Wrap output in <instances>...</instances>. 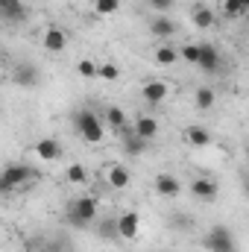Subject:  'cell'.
<instances>
[{
  "label": "cell",
  "mask_w": 249,
  "mask_h": 252,
  "mask_svg": "<svg viewBox=\"0 0 249 252\" xmlns=\"http://www.w3.org/2000/svg\"><path fill=\"white\" fill-rule=\"evenodd\" d=\"M167 94H170V88H167V82H161V79H150V82L141 85V97H144V103H150V106L164 103Z\"/></svg>",
  "instance_id": "5b68a950"
},
{
  "label": "cell",
  "mask_w": 249,
  "mask_h": 252,
  "mask_svg": "<svg viewBox=\"0 0 249 252\" xmlns=\"http://www.w3.org/2000/svg\"><path fill=\"white\" fill-rule=\"evenodd\" d=\"M214 100H217V94H214L211 85H202V88H196V94H193V103H196L199 112H208V109L214 106Z\"/></svg>",
  "instance_id": "ffe728a7"
},
{
  "label": "cell",
  "mask_w": 249,
  "mask_h": 252,
  "mask_svg": "<svg viewBox=\"0 0 249 252\" xmlns=\"http://www.w3.org/2000/svg\"><path fill=\"white\" fill-rule=\"evenodd\" d=\"M179 56H182V53H179V50H173L170 44H161V47L156 50V62H158V64H173Z\"/></svg>",
  "instance_id": "cb8c5ba5"
},
{
  "label": "cell",
  "mask_w": 249,
  "mask_h": 252,
  "mask_svg": "<svg viewBox=\"0 0 249 252\" xmlns=\"http://www.w3.org/2000/svg\"><path fill=\"white\" fill-rule=\"evenodd\" d=\"M196 67L205 70V73H217V67H220V53H217V47L199 44V64H196Z\"/></svg>",
  "instance_id": "30bf717a"
},
{
  "label": "cell",
  "mask_w": 249,
  "mask_h": 252,
  "mask_svg": "<svg viewBox=\"0 0 249 252\" xmlns=\"http://www.w3.org/2000/svg\"><path fill=\"white\" fill-rule=\"evenodd\" d=\"M73 126L82 135V141H88V144H103V138H106V129L100 124V118L94 115V109L73 112Z\"/></svg>",
  "instance_id": "6da1fadb"
},
{
  "label": "cell",
  "mask_w": 249,
  "mask_h": 252,
  "mask_svg": "<svg viewBox=\"0 0 249 252\" xmlns=\"http://www.w3.org/2000/svg\"><path fill=\"white\" fill-rule=\"evenodd\" d=\"M97 232H100V238H121V232H118V217H109V220H100V226H97Z\"/></svg>",
  "instance_id": "d4e9b609"
},
{
  "label": "cell",
  "mask_w": 249,
  "mask_h": 252,
  "mask_svg": "<svg viewBox=\"0 0 249 252\" xmlns=\"http://www.w3.org/2000/svg\"><path fill=\"white\" fill-rule=\"evenodd\" d=\"M190 193H193L199 202H214L217 193H220V185H217L214 179H208V176H199V179L190 182Z\"/></svg>",
  "instance_id": "8992f818"
},
{
  "label": "cell",
  "mask_w": 249,
  "mask_h": 252,
  "mask_svg": "<svg viewBox=\"0 0 249 252\" xmlns=\"http://www.w3.org/2000/svg\"><path fill=\"white\" fill-rule=\"evenodd\" d=\"M67 220L73 226H88L91 220H97V196H76L67 208Z\"/></svg>",
  "instance_id": "7a4b0ae2"
},
{
  "label": "cell",
  "mask_w": 249,
  "mask_h": 252,
  "mask_svg": "<svg viewBox=\"0 0 249 252\" xmlns=\"http://www.w3.org/2000/svg\"><path fill=\"white\" fill-rule=\"evenodd\" d=\"M185 141L190 144V147H208L214 138H211V132H208L205 126L193 124V126H187V129H185Z\"/></svg>",
  "instance_id": "5bb4252c"
},
{
  "label": "cell",
  "mask_w": 249,
  "mask_h": 252,
  "mask_svg": "<svg viewBox=\"0 0 249 252\" xmlns=\"http://www.w3.org/2000/svg\"><path fill=\"white\" fill-rule=\"evenodd\" d=\"M135 135H138V138H144V141H153V138L158 135V121H156V118H150V115L138 118V121H135Z\"/></svg>",
  "instance_id": "2e32d148"
},
{
  "label": "cell",
  "mask_w": 249,
  "mask_h": 252,
  "mask_svg": "<svg viewBox=\"0 0 249 252\" xmlns=\"http://www.w3.org/2000/svg\"><path fill=\"white\" fill-rule=\"evenodd\" d=\"M182 59L190 64H199V44H185L182 47Z\"/></svg>",
  "instance_id": "f546056e"
},
{
  "label": "cell",
  "mask_w": 249,
  "mask_h": 252,
  "mask_svg": "<svg viewBox=\"0 0 249 252\" xmlns=\"http://www.w3.org/2000/svg\"><path fill=\"white\" fill-rule=\"evenodd\" d=\"M190 18H193V27H196V30H211V27L217 24V18H214V12H211L208 6H196Z\"/></svg>",
  "instance_id": "d6986e66"
},
{
  "label": "cell",
  "mask_w": 249,
  "mask_h": 252,
  "mask_svg": "<svg viewBox=\"0 0 249 252\" xmlns=\"http://www.w3.org/2000/svg\"><path fill=\"white\" fill-rule=\"evenodd\" d=\"M76 73H79L82 79H100V64H94L91 59H79Z\"/></svg>",
  "instance_id": "603a6c76"
},
{
  "label": "cell",
  "mask_w": 249,
  "mask_h": 252,
  "mask_svg": "<svg viewBox=\"0 0 249 252\" xmlns=\"http://www.w3.org/2000/svg\"><path fill=\"white\" fill-rule=\"evenodd\" d=\"M118 76H121V67H118V64H100V79L115 82Z\"/></svg>",
  "instance_id": "83f0119b"
},
{
  "label": "cell",
  "mask_w": 249,
  "mask_h": 252,
  "mask_svg": "<svg viewBox=\"0 0 249 252\" xmlns=\"http://www.w3.org/2000/svg\"><path fill=\"white\" fill-rule=\"evenodd\" d=\"M15 82L24 85V88H32V85L38 82V70H35V64H18V67H15Z\"/></svg>",
  "instance_id": "ac0fdd59"
},
{
  "label": "cell",
  "mask_w": 249,
  "mask_h": 252,
  "mask_svg": "<svg viewBox=\"0 0 249 252\" xmlns=\"http://www.w3.org/2000/svg\"><path fill=\"white\" fill-rule=\"evenodd\" d=\"M118 9H121V0H94V12L100 18H112L118 15Z\"/></svg>",
  "instance_id": "7402d4cb"
},
{
  "label": "cell",
  "mask_w": 249,
  "mask_h": 252,
  "mask_svg": "<svg viewBox=\"0 0 249 252\" xmlns=\"http://www.w3.org/2000/svg\"><path fill=\"white\" fill-rule=\"evenodd\" d=\"M124 147L129 156H141V153H147V141L144 138H138L135 135V129H129V132H124Z\"/></svg>",
  "instance_id": "44dd1931"
},
{
  "label": "cell",
  "mask_w": 249,
  "mask_h": 252,
  "mask_svg": "<svg viewBox=\"0 0 249 252\" xmlns=\"http://www.w3.org/2000/svg\"><path fill=\"white\" fill-rule=\"evenodd\" d=\"M64 173H67V182H70V185H82V182L88 179V170H85L82 164H70Z\"/></svg>",
  "instance_id": "4316f807"
},
{
  "label": "cell",
  "mask_w": 249,
  "mask_h": 252,
  "mask_svg": "<svg viewBox=\"0 0 249 252\" xmlns=\"http://www.w3.org/2000/svg\"><path fill=\"white\" fill-rule=\"evenodd\" d=\"M173 6H176V0H150V9H153L156 15H167Z\"/></svg>",
  "instance_id": "f1b7e54d"
},
{
  "label": "cell",
  "mask_w": 249,
  "mask_h": 252,
  "mask_svg": "<svg viewBox=\"0 0 249 252\" xmlns=\"http://www.w3.org/2000/svg\"><path fill=\"white\" fill-rule=\"evenodd\" d=\"M247 21H249V12H247Z\"/></svg>",
  "instance_id": "d6a6232c"
},
{
  "label": "cell",
  "mask_w": 249,
  "mask_h": 252,
  "mask_svg": "<svg viewBox=\"0 0 249 252\" xmlns=\"http://www.w3.org/2000/svg\"><path fill=\"white\" fill-rule=\"evenodd\" d=\"M41 44H44L47 53H62L64 47H67V32H64L62 27H47Z\"/></svg>",
  "instance_id": "ba28073f"
},
{
  "label": "cell",
  "mask_w": 249,
  "mask_h": 252,
  "mask_svg": "<svg viewBox=\"0 0 249 252\" xmlns=\"http://www.w3.org/2000/svg\"><path fill=\"white\" fill-rule=\"evenodd\" d=\"M156 190H158L161 196L173 199V196H179L182 185H179V179H176L173 173H158V176H156Z\"/></svg>",
  "instance_id": "8fae6325"
},
{
  "label": "cell",
  "mask_w": 249,
  "mask_h": 252,
  "mask_svg": "<svg viewBox=\"0 0 249 252\" xmlns=\"http://www.w3.org/2000/svg\"><path fill=\"white\" fill-rule=\"evenodd\" d=\"M244 190H247V196H249V173H247V179H244Z\"/></svg>",
  "instance_id": "4dcf8cb0"
},
{
  "label": "cell",
  "mask_w": 249,
  "mask_h": 252,
  "mask_svg": "<svg viewBox=\"0 0 249 252\" xmlns=\"http://www.w3.org/2000/svg\"><path fill=\"white\" fill-rule=\"evenodd\" d=\"M106 124L112 126L115 132H129V118H126L124 109H118V106H109L106 109Z\"/></svg>",
  "instance_id": "e0dca14e"
},
{
  "label": "cell",
  "mask_w": 249,
  "mask_h": 252,
  "mask_svg": "<svg viewBox=\"0 0 249 252\" xmlns=\"http://www.w3.org/2000/svg\"><path fill=\"white\" fill-rule=\"evenodd\" d=\"M32 176H35L32 167H27V164H9V167L3 170L0 188H3V193H9V190H15V188H24Z\"/></svg>",
  "instance_id": "277c9868"
},
{
  "label": "cell",
  "mask_w": 249,
  "mask_h": 252,
  "mask_svg": "<svg viewBox=\"0 0 249 252\" xmlns=\"http://www.w3.org/2000/svg\"><path fill=\"white\" fill-rule=\"evenodd\" d=\"M244 6H247V12H249V0H244Z\"/></svg>",
  "instance_id": "1f68e13d"
},
{
  "label": "cell",
  "mask_w": 249,
  "mask_h": 252,
  "mask_svg": "<svg viewBox=\"0 0 249 252\" xmlns=\"http://www.w3.org/2000/svg\"><path fill=\"white\" fill-rule=\"evenodd\" d=\"M118 232H121L124 241H135V238H138V232H141V217H138V211H124V214L118 217Z\"/></svg>",
  "instance_id": "52a82bcc"
},
{
  "label": "cell",
  "mask_w": 249,
  "mask_h": 252,
  "mask_svg": "<svg viewBox=\"0 0 249 252\" xmlns=\"http://www.w3.org/2000/svg\"><path fill=\"white\" fill-rule=\"evenodd\" d=\"M0 12H3L6 21H24V18H27L24 0H0Z\"/></svg>",
  "instance_id": "9a60e30c"
},
{
  "label": "cell",
  "mask_w": 249,
  "mask_h": 252,
  "mask_svg": "<svg viewBox=\"0 0 249 252\" xmlns=\"http://www.w3.org/2000/svg\"><path fill=\"white\" fill-rule=\"evenodd\" d=\"M205 250L208 252H238V244H235V235L226 226H211L208 235H205Z\"/></svg>",
  "instance_id": "3957f363"
},
{
  "label": "cell",
  "mask_w": 249,
  "mask_h": 252,
  "mask_svg": "<svg viewBox=\"0 0 249 252\" xmlns=\"http://www.w3.org/2000/svg\"><path fill=\"white\" fill-rule=\"evenodd\" d=\"M35 156H38L41 161H59V158H62V144H59L56 138H41V141L35 144Z\"/></svg>",
  "instance_id": "9c48e42d"
},
{
  "label": "cell",
  "mask_w": 249,
  "mask_h": 252,
  "mask_svg": "<svg viewBox=\"0 0 249 252\" xmlns=\"http://www.w3.org/2000/svg\"><path fill=\"white\" fill-rule=\"evenodd\" d=\"M150 32H153L156 38H170V35L176 32V24H173L167 15H156V18L150 21Z\"/></svg>",
  "instance_id": "4fadbf2b"
},
{
  "label": "cell",
  "mask_w": 249,
  "mask_h": 252,
  "mask_svg": "<svg viewBox=\"0 0 249 252\" xmlns=\"http://www.w3.org/2000/svg\"><path fill=\"white\" fill-rule=\"evenodd\" d=\"M223 15H226V18H241V15H247L244 0H223Z\"/></svg>",
  "instance_id": "484cf974"
},
{
  "label": "cell",
  "mask_w": 249,
  "mask_h": 252,
  "mask_svg": "<svg viewBox=\"0 0 249 252\" xmlns=\"http://www.w3.org/2000/svg\"><path fill=\"white\" fill-rule=\"evenodd\" d=\"M106 179H109V185H112V188L124 190V188H129V182H132V173L126 170L124 164H112V167L106 170Z\"/></svg>",
  "instance_id": "7c38bea8"
}]
</instances>
